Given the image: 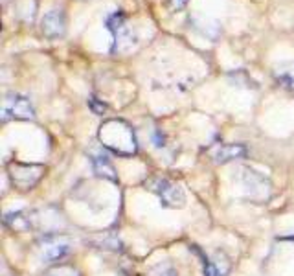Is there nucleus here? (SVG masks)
Here are the masks:
<instances>
[{"mask_svg": "<svg viewBox=\"0 0 294 276\" xmlns=\"http://www.w3.org/2000/svg\"><path fill=\"white\" fill-rule=\"evenodd\" d=\"M149 276H179L169 263H158L157 267H153L149 271Z\"/></svg>", "mask_w": 294, "mask_h": 276, "instance_id": "nucleus-12", "label": "nucleus"}, {"mask_svg": "<svg viewBox=\"0 0 294 276\" xmlns=\"http://www.w3.org/2000/svg\"><path fill=\"white\" fill-rule=\"evenodd\" d=\"M68 253H70V243L65 238H59V236H48L41 243V256H43V260L48 261L61 260Z\"/></svg>", "mask_w": 294, "mask_h": 276, "instance_id": "nucleus-6", "label": "nucleus"}, {"mask_svg": "<svg viewBox=\"0 0 294 276\" xmlns=\"http://www.w3.org/2000/svg\"><path fill=\"white\" fill-rule=\"evenodd\" d=\"M243 157H247V147L241 144H225V146H217L213 149V161L217 164L237 161Z\"/></svg>", "mask_w": 294, "mask_h": 276, "instance_id": "nucleus-8", "label": "nucleus"}, {"mask_svg": "<svg viewBox=\"0 0 294 276\" xmlns=\"http://www.w3.org/2000/svg\"><path fill=\"white\" fill-rule=\"evenodd\" d=\"M9 118L15 120H35V111L31 107L28 98L21 94H8L2 103V120L6 122Z\"/></svg>", "mask_w": 294, "mask_h": 276, "instance_id": "nucleus-3", "label": "nucleus"}, {"mask_svg": "<svg viewBox=\"0 0 294 276\" xmlns=\"http://www.w3.org/2000/svg\"><path fill=\"white\" fill-rule=\"evenodd\" d=\"M4 223L8 225V227H11V229L15 230H21V232H26V230L31 229V217L28 215L26 217V214L24 212H15V214H8L6 217H4Z\"/></svg>", "mask_w": 294, "mask_h": 276, "instance_id": "nucleus-10", "label": "nucleus"}, {"mask_svg": "<svg viewBox=\"0 0 294 276\" xmlns=\"http://www.w3.org/2000/svg\"><path fill=\"white\" fill-rule=\"evenodd\" d=\"M92 166H94V171L98 177H103L107 181H113V183H118V173L111 162L107 161V157H92Z\"/></svg>", "mask_w": 294, "mask_h": 276, "instance_id": "nucleus-9", "label": "nucleus"}, {"mask_svg": "<svg viewBox=\"0 0 294 276\" xmlns=\"http://www.w3.org/2000/svg\"><path fill=\"white\" fill-rule=\"evenodd\" d=\"M65 30H67V17L63 9H50L43 17V33L46 37H61L65 35Z\"/></svg>", "mask_w": 294, "mask_h": 276, "instance_id": "nucleus-7", "label": "nucleus"}, {"mask_svg": "<svg viewBox=\"0 0 294 276\" xmlns=\"http://www.w3.org/2000/svg\"><path fill=\"white\" fill-rule=\"evenodd\" d=\"M90 105H92V109H94V113H96V115H101V113L105 111V105H98V103H96V98H92L90 100Z\"/></svg>", "mask_w": 294, "mask_h": 276, "instance_id": "nucleus-15", "label": "nucleus"}, {"mask_svg": "<svg viewBox=\"0 0 294 276\" xmlns=\"http://www.w3.org/2000/svg\"><path fill=\"white\" fill-rule=\"evenodd\" d=\"M204 276H223V275H221V271H219V267L213 261H208V263H204Z\"/></svg>", "mask_w": 294, "mask_h": 276, "instance_id": "nucleus-14", "label": "nucleus"}, {"mask_svg": "<svg viewBox=\"0 0 294 276\" xmlns=\"http://www.w3.org/2000/svg\"><path fill=\"white\" fill-rule=\"evenodd\" d=\"M162 4H164L169 11H181V9L188 4V0H162Z\"/></svg>", "mask_w": 294, "mask_h": 276, "instance_id": "nucleus-13", "label": "nucleus"}, {"mask_svg": "<svg viewBox=\"0 0 294 276\" xmlns=\"http://www.w3.org/2000/svg\"><path fill=\"white\" fill-rule=\"evenodd\" d=\"M43 175H45V166L41 164H21V162L9 164V179L19 190H31Z\"/></svg>", "mask_w": 294, "mask_h": 276, "instance_id": "nucleus-2", "label": "nucleus"}, {"mask_svg": "<svg viewBox=\"0 0 294 276\" xmlns=\"http://www.w3.org/2000/svg\"><path fill=\"white\" fill-rule=\"evenodd\" d=\"M99 142L120 157L136 153V137L133 127L123 120H107L99 127Z\"/></svg>", "mask_w": 294, "mask_h": 276, "instance_id": "nucleus-1", "label": "nucleus"}, {"mask_svg": "<svg viewBox=\"0 0 294 276\" xmlns=\"http://www.w3.org/2000/svg\"><path fill=\"white\" fill-rule=\"evenodd\" d=\"M109 28L114 33V50H120V52H127L135 45V37H133V31L127 24L123 23L121 15H114L109 19Z\"/></svg>", "mask_w": 294, "mask_h": 276, "instance_id": "nucleus-5", "label": "nucleus"}, {"mask_svg": "<svg viewBox=\"0 0 294 276\" xmlns=\"http://www.w3.org/2000/svg\"><path fill=\"white\" fill-rule=\"evenodd\" d=\"M43 276H79V273L70 265H57V267L46 271Z\"/></svg>", "mask_w": 294, "mask_h": 276, "instance_id": "nucleus-11", "label": "nucleus"}, {"mask_svg": "<svg viewBox=\"0 0 294 276\" xmlns=\"http://www.w3.org/2000/svg\"><path fill=\"white\" fill-rule=\"evenodd\" d=\"M149 188L155 193H158L164 207L182 208L186 205V195L182 192V188L179 184L169 183L167 179H155V183H149Z\"/></svg>", "mask_w": 294, "mask_h": 276, "instance_id": "nucleus-4", "label": "nucleus"}]
</instances>
